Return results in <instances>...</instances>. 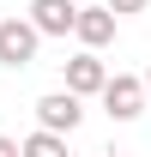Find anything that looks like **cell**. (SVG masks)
I'll return each mask as SVG.
<instances>
[{
  "mask_svg": "<svg viewBox=\"0 0 151 157\" xmlns=\"http://www.w3.org/2000/svg\"><path fill=\"white\" fill-rule=\"evenodd\" d=\"M37 42H42V30L30 18H0V67H30L37 60Z\"/></svg>",
  "mask_w": 151,
  "mask_h": 157,
  "instance_id": "6da1fadb",
  "label": "cell"
},
{
  "mask_svg": "<svg viewBox=\"0 0 151 157\" xmlns=\"http://www.w3.org/2000/svg\"><path fill=\"white\" fill-rule=\"evenodd\" d=\"M103 109H109L115 121H139V115H145V78L109 73V85H103Z\"/></svg>",
  "mask_w": 151,
  "mask_h": 157,
  "instance_id": "7a4b0ae2",
  "label": "cell"
},
{
  "mask_svg": "<svg viewBox=\"0 0 151 157\" xmlns=\"http://www.w3.org/2000/svg\"><path fill=\"white\" fill-rule=\"evenodd\" d=\"M103 85H109V67H103L91 48L67 60V91H73V97H103Z\"/></svg>",
  "mask_w": 151,
  "mask_h": 157,
  "instance_id": "3957f363",
  "label": "cell"
},
{
  "mask_svg": "<svg viewBox=\"0 0 151 157\" xmlns=\"http://www.w3.org/2000/svg\"><path fill=\"white\" fill-rule=\"evenodd\" d=\"M37 121L48 127V133H73L79 121H85V109H79V97H73V91H48V97L37 103Z\"/></svg>",
  "mask_w": 151,
  "mask_h": 157,
  "instance_id": "277c9868",
  "label": "cell"
},
{
  "mask_svg": "<svg viewBox=\"0 0 151 157\" xmlns=\"http://www.w3.org/2000/svg\"><path fill=\"white\" fill-rule=\"evenodd\" d=\"M30 24H37L42 36H67L79 24V6L73 0H37V6H30Z\"/></svg>",
  "mask_w": 151,
  "mask_h": 157,
  "instance_id": "5b68a950",
  "label": "cell"
},
{
  "mask_svg": "<svg viewBox=\"0 0 151 157\" xmlns=\"http://www.w3.org/2000/svg\"><path fill=\"white\" fill-rule=\"evenodd\" d=\"M73 36L85 42V48H103V42H115V12H109V6H79Z\"/></svg>",
  "mask_w": 151,
  "mask_h": 157,
  "instance_id": "8992f818",
  "label": "cell"
},
{
  "mask_svg": "<svg viewBox=\"0 0 151 157\" xmlns=\"http://www.w3.org/2000/svg\"><path fill=\"white\" fill-rule=\"evenodd\" d=\"M24 157H67V133H48V127H37V133L24 139Z\"/></svg>",
  "mask_w": 151,
  "mask_h": 157,
  "instance_id": "52a82bcc",
  "label": "cell"
},
{
  "mask_svg": "<svg viewBox=\"0 0 151 157\" xmlns=\"http://www.w3.org/2000/svg\"><path fill=\"white\" fill-rule=\"evenodd\" d=\"M103 6H109V12H115V18H133V12H145V6H151V0H103Z\"/></svg>",
  "mask_w": 151,
  "mask_h": 157,
  "instance_id": "ba28073f",
  "label": "cell"
},
{
  "mask_svg": "<svg viewBox=\"0 0 151 157\" xmlns=\"http://www.w3.org/2000/svg\"><path fill=\"white\" fill-rule=\"evenodd\" d=\"M0 157H24V145H18V139H6V133H0Z\"/></svg>",
  "mask_w": 151,
  "mask_h": 157,
  "instance_id": "9c48e42d",
  "label": "cell"
},
{
  "mask_svg": "<svg viewBox=\"0 0 151 157\" xmlns=\"http://www.w3.org/2000/svg\"><path fill=\"white\" fill-rule=\"evenodd\" d=\"M145 91H151V67H145Z\"/></svg>",
  "mask_w": 151,
  "mask_h": 157,
  "instance_id": "30bf717a",
  "label": "cell"
}]
</instances>
